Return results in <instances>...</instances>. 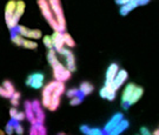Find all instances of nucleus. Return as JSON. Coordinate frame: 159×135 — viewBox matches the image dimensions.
Returning a JSON list of instances; mask_svg holds the SVG:
<instances>
[{"mask_svg": "<svg viewBox=\"0 0 159 135\" xmlns=\"http://www.w3.org/2000/svg\"><path fill=\"white\" fill-rule=\"evenodd\" d=\"M58 54H60V55L63 56L64 59H65V65H66V67L73 73L77 71V65H75V56H74L73 52L71 51V48H68V47H64L61 51L59 52Z\"/></svg>", "mask_w": 159, "mask_h": 135, "instance_id": "8", "label": "nucleus"}, {"mask_svg": "<svg viewBox=\"0 0 159 135\" xmlns=\"http://www.w3.org/2000/svg\"><path fill=\"white\" fill-rule=\"evenodd\" d=\"M41 40H43V44L47 50H53V41H52L51 35H44Z\"/></svg>", "mask_w": 159, "mask_h": 135, "instance_id": "29", "label": "nucleus"}, {"mask_svg": "<svg viewBox=\"0 0 159 135\" xmlns=\"http://www.w3.org/2000/svg\"><path fill=\"white\" fill-rule=\"evenodd\" d=\"M79 90L81 92V94H84L85 96H89L94 90V86L91 82H89V81H84V82L80 84Z\"/></svg>", "mask_w": 159, "mask_h": 135, "instance_id": "23", "label": "nucleus"}, {"mask_svg": "<svg viewBox=\"0 0 159 135\" xmlns=\"http://www.w3.org/2000/svg\"><path fill=\"white\" fill-rule=\"evenodd\" d=\"M78 94H80L79 88H70V89L66 90V96L68 99H72V98L77 96Z\"/></svg>", "mask_w": 159, "mask_h": 135, "instance_id": "32", "label": "nucleus"}, {"mask_svg": "<svg viewBox=\"0 0 159 135\" xmlns=\"http://www.w3.org/2000/svg\"><path fill=\"white\" fill-rule=\"evenodd\" d=\"M23 47L24 48H26V50H37V48H38V44H37V41H35V40L25 38Z\"/></svg>", "mask_w": 159, "mask_h": 135, "instance_id": "26", "label": "nucleus"}, {"mask_svg": "<svg viewBox=\"0 0 159 135\" xmlns=\"http://www.w3.org/2000/svg\"><path fill=\"white\" fill-rule=\"evenodd\" d=\"M25 119H26V114H25V112H19L17 114V116L13 119V120H16V121H19V122H23Z\"/></svg>", "mask_w": 159, "mask_h": 135, "instance_id": "33", "label": "nucleus"}, {"mask_svg": "<svg viewBox=\"0 0 159 135\" xmlns=\"http://www.w3.org/2000/svg\"><path fill=\"white\" fill-rule=\"evenodd\" d=\"M152 134H153V135H159V128H158V129L154 130V132L152 133Z\"/></svg>", "mask_w": 159, "mask_h": 135, "instance_id": "38", "label": "nucleus"}, {"mask_svg": "<svg viewBox=\"0 0 159 135\" xmlns=\"http://www.w3.org/2000/svg\"><path fill=\"white\" fill-rule=\"evenodd\" d=\"M99 96L107 101H113L117 96V90L112 87V85H105L99 90Z\"/></svg>", "mask_w": 159, "mask_h": 135, "instance_id": "11", "label": "nucleus"}, {"mask_svg": "<svg viewBox=\"0 0 159 135\" xmlns=\"http://www.w3.org/2000/svg\"><path fill=\"white\" fill-rule=\"evenodd\" d=\"M119 69H120L119 65H118L117 62H112V63L108 66L107 69H106V73H105V82H104V84L112 85L114 78H116V75L119 72Z\"/></svg>", "mask_w": 159, "mask_h": 135, "instance_id": "12", "label": "nucleus"}, {"mask_svg": "<svg viewBox=\"0 0 159 135\" xmlns=\"http://www.w3.org/2000/svg\"><path fill=\"white\" fill-rule=\"evenodd\" d=\"M46 58H47V61H48V63H50V66L52 68L54 80L61 81V82H66V81L71 79L72 72L66 67V65H64V63L59 61L58 53L56 52L54 48L53 50H48L47 54H46Z\"/></svg>", "mask_w": 159, "mask_h": 135, "instance_id": "2", "label": "nucleus"}, {"mask_svg": "<svg viewBox=\"0 0 159 135\" xmlns=\"http://www.w3.org/2000/svg\"><path fill=\"white\" fill-rule=\"evenodd\" d=\"M139 132H140V134L142 135H150L151 134V132H150V129H148V127H140Z\"/></svg>", "mask_w": 159, "mask_h": 135, "instance_id": "35", "label": "nucleus"}, {"mask_svg": "<svg viewBox=\"0 0 159 135\" xmlns=\"http://www.w3.org/2000/svg\"><path fill=\"white\" fill-rule=\"evenodd\" d=\"M25 10H26V4L24 0H17V8H16V12H14V15L12 18V20L10 21L8 25H6L7 28L11 31H14L16 28L19 26V21H20V18L23 17V14L25 13Z\"/></svg>", "mask_w": 159, "mask_h": 135, "instance_id": "5", "label": "nucleus"}, {"mask_svg": "<svg viewBox=\"0 0 159 135\" xmlns=\"http://www.w3.org/2000/svg\"><path fill=\"white\" fill-rule=\"evenodd\" d=\"M129 78V73H127V71L124 69V68H120L118 74L116 75V78H114L113 82H112V87H113L116 90H118L121 88V86L125 84L126 80Z\"/></svg>", "mask_w": 159, "mask_h": 135, "instance_id": "14", "label": "nucleus"}, {"mask_svg": "<svg viewBox=\"0 0 159 135\" xmlns=\"http://www.w3.org/2000/svg\"><path fill=\"white\" fill-rule=\"evenodd\" d=\"M24 40H25V38H24L21 34L18 33L16 29H14V31H11V41L16 46H18V47H23Z\"/></svg>", "mask_w": 159, "mask_h": 135, "instance_id": "24", "label": "nucleus"}, {"mask_svg": "<svg viewBox=\"0 0 159 135\" xmlns=\"http://www.w3.org/2000/svg\"><path fill=\"white\" fill-rule=\"evenodd\" d=\"M151 0H139V6H146Z\"/></svg>", "mask_w": 159, "mask_h": 135, "instance_id": "37", "label": "nucleus"}, {"mask_svg": "<svg viewBox=\"0 0 159 135\" xmlns=\"http://www.w3.org/2000/svg\"><path fill=\"white\" fill-rule=\"evenodd\" d=\"M20 99H21V94L19 93V92H16L13 95L11 96V99H10V102H11L12 106H14V107H18L19 106V103H20Z\"/></svg>", "mask_w": 159, "mask_h": 135, "instance_id": "28", "label": "nucleus"}, {"mask_svg": "<svg viewBox=\"0 0 159 135\" xmlns=\"http://www.w3.org/2000/svg\"><path fill=\"white\" fill-rule=\"evenodd\" d=\"M24 108H25V114H26V119L31 124H37V119H35V113L33 109V103L32 101H26L24 102Z\"/></svg>", "mask_w": 159, "mask_h": 135, "instance_id": "18", "label": "nucleus"}, {"mask_svg": "<svg viewBox=\"0 0 159 135\" xmlns=\"http://www.w3.org/2000/svg\"><path fill=\"white\" fill-rule=\"evenodd\" d=\"M129 127H130V122H129V120H126V119L124 118L119 124L114 127L113 130L108 135H119V134H121V133H124Z\"/></svg>", "mask_w": 159, "mask_h": 135, "instance_id": "21", "label": "nucleus"}, {"mask_svg": "<svg viewBox=\"0 0 159 135\" xmlns=\"http://www.w3.org/2000/svg\"><path fill=\"white\" fill-rule=\"evenodd\" d=\"M32 103H33V109H34V113H35L37 122H38V124H44L46 119L45 112H44V108L45 107H44L43 103L40 101H38V100H33Z\"/></svg>", "mask_w": 159, "mask_h": 135, "instance_id": "16", "label": "nucleus"}, {"mask_svg": "<svg viewBox=\"0 0 159 135\" xmlns=\"http://www.w3.org/2000/svg\"><path fill=\"white\" fill-rule=\"evenodd\" d=\"M37 5L39 7L41 15L44 17V19H45L46 21H47V24L50 25V27H51L53 31H60L59 24H58L57 19H56L53 12H52V8H51V6H50L48 0H37Z\"/></svg>", "mask_w": 159, "mask_h": 135, "instance_id": "3", "label": "nucleus"}, {"mask_svg": "<svg viewBox=\"0 0 159 135\" xmlns=\"http://www.w3.org/2000/svg\"><path fill=\"white\" fill-rule=\"evenodd\" d=\"M123 119H124V114H123V113H116L113 116H112V118L110 119L107 122H106L105 127L102 128L104 132H105V134H110V133L113 130L114 127L119 124Z\"/></svg>", "mask_w": 159, "mask_h": 135, "instance_id": "15", "label": "nucleus"}, {"mask_svg": "<svg viewBox=\"0 0 159 135\" xmlns=\"http://www.w3.org/2000/svg\"><path fill=\"white\" fill-rule=\"evenodd\" d=\"M64 44H65V46L68 47V48L75 47V41H74V39L72 38V35L70 33H67V32H64Z\"/></svg>", "mask_w": 159, "mask_h": 135, "instance_id": "25", "label": "nucleus"}, {"mask_svg": "<svg viewBox=\"0 0 159 135\" xmlns=\"http://www.w3.org/2000/svg\"><path fill=\"white\" fill-rule=\"evenodd\" d=\"M51 37L52 41H53V48L56 50L57 53H59L65 47V44H64V32H61V31H54L51 34Z\"/></svg>", "mask_w": 159, "mask_h": 135, "instance_id": "13", "label": "nucleus"}, {"mask_svg": "<svg viewBox=\"0 0 159 135\" xmlns=\"http://www.w3.org/2000/svg\"><path fill=\"white\" fill-rule=\"evenodd\" d=\"M5 132H6V134H8V135L16 133V130H14V120H12V119H11V121L6 124Z\"/></svg>", "mask_w": 159, "mask_h": 135, "instance_id": "30", "label": "nucleus"}, {"mask_svg": "<svg viewBox=\"0 0 159 135\" xmlns=\"http://www.w3.org/2000/svg\"><path fill=\"white\" fill-rule=\"evenodd\" d=\"M65 93V82L53 80L43 87L41 103L51 112H56L60 106L61 96Z\"/></svg>", "mask_w": 159, "mask_h": 135, "instance_id": "1", "label": "nucleus"}, {"mask_svg": "<svg viewBox=\"0 0 159 135\" xmlns=\"http://www.w3.org/2000/svg\"><path fill=\"white\" fill-rule=\"evenodd\" d=\"M12 120H13V119H12ZM14 130H16V134H18V135H23L24 132H25L23 124H20L19 121H16V120H14Z\"/></svg>", "mask_w": 159, "mask_h": 135, "instance_id": "31", "label": "nucleus"}, {"mask_svg": "<svg viewBox=\"0 0 159 135\" xmlns=\"http://www.w3.org/2000/svg\"><path fill=\"white\" fill-rule=\"evenodd\" d=\"M44 81H45V75L40 72H37V73H32L27 76V79L25 81V85L29 86L33 89H40L43 88L45 85H44Z\"/></svg>", "mask_w": 159, "mask_h": 135, "instance_id": "6", "label": "nucleus"}, {"mask_svg": "<svg viewBox=\"0 0 159 135\" xmlns=\"http://www.w3.org/2000/svg\"><path fill=\"white\" fill-rule=\"evenodd\" d=\"M84 99H85V95L81 94V92H80V94H78V95L72 98V99H70V105L71 106H79Z\"/></svg>", "mask_w": 159, "mask_h": 135, "instance_id": "27", "label": "nucleus"}, {"mask_svg": "<svg viewBox=\"0 0 159 135\" xmlns=\"http://www.w3.org/2000/svg\"><path fill=\"white\" fill-rule=\"evenodd\" d=\"M17 90L14 86L10 80H4L2 84L0 86V96L4 99H11V96L16 93Z\"/></svg>", "mask_w": 159, "mask_h": 135, "instance_id": "10", "label": "nucleus"}, {"mask_svg": "<svg viewBox=\"0 0 159 135\" xmlns=\"http://www.w3.org/2000/svg\"><path fill=\"white\" fill-rule=\"evenodd\" d=\"M48 2H50L52 12H53L54 17L57 19L58 24H59L60 31L61 32H66V19H65V14H64L61 1L60 0H48Z\"/></svg>", "mask_w": 159, "mask_h": 135, "instance_id": "4", "label": "nucleus"}, {"mask_svg": "<svg viewBox=\"0 0 159 135\" xmlns=\"http://www.w3.org/2000/svg\"><path fill=\"white\" fill-rule=\"evenodd\" d=\"M17 8V0H8L7 4L5 6V23L6 25H8L10 21L12 20V18L14 15V12Z\"/></svg>", "mask_w": 159, "mask_h": 135, "instance_id": "17", "label": "nucleus"}, {"mask_svg": "<svg viewBox=\"0 0 159 135\" xmlns=\"http://www.w3.org/2000/svg\"><path fill=\"white\" fill-rule=\"evenodd\" d=\"M19 34H21L24 38H27V39H32V40H39L43 39V32L40 29H32V28H27L26 26H23V25H19L17 28H16Z\"/></svg>", "mask_w": 159, "mask_h": 135, "instance_id": "7", "label": "nucleus"}, {"mask_svg": "<svg viewBox=\"0 0 159 135\" xmlns=\"http://www.w3.org/2000/svg\"><path fill=\"white\" fill-rule=\"evenodd\" d=\"M137 85L134 82H130V84H127L124 87V89H123V93H121V101H120V105H121V108L124 109V111H127V109H130V105H129V100H130L131 95H132V93H133V90L136 89Z\"/></svg>", "mask_w": 159, "mask_h": 135, "instance_id": "9", "label": "nucleus"}, {"mask_svg": "<svg viewBox=\"0 0 159 135\" xmlns=\"http://www.w3.org/2000/svg\"><path fill=\"white\" fill-rule=\"evenodd\" d=\"M79 129L83 134H85V135H104L105 134L104 129H102V128H98V127L92 128V127H89L87 124H83V126H80Z\"/></svg>", "mask_w": 159, "mask_h": 135, "instance_id": "20", "label": "nucleus"}, {"mask_svg": "<svg viewBox=\"0 0 159 135\" xmlns=\"http://www.w3.org/2000/svg\"><path fill=\"white\" fill-rule=\"evenodd\" d=\"M137 7H139V0H132L129 4H126L124 6H120L119 14L121 17H126L130 12H132Z\"/></svg>", "mask_w": 159, "mask_h": 135, "instance_id": "19", "label": "nucleus"}, {"mask_svg": "<svg viewBox=\"0 0 159 135\" xmlns=\"http://www.w3.org/2000/svg\"><path fill=\"white\" fill-rule=\"evenodd\" d=\"M19 113V111H18L17 107H14V106H12L11 108H10V116H11V119H14L16 116H17V114Z\"/></svg>", "mask_w": 159, "mask_h": 135, "instance_id": "34", "label": "nucleus"}, {"mask_svg": "<svg viewBox=\"0 0 159 135\" xmlns=\"http://www.w3.org/2000/svg\"><path fill=\"white\" fill-rule=\"evenodd\" d=\"M131 1H132V0H114V2L119 6H124V5H126V4L131 2Z\"/></svg>", "mask_w": 159, "mask_h": 135, "instance_id": "36", "label": "nucleus"}, {"mask_svg": "<svg viewBox=\"0 0 159 135\" xmlns=\"http://www.w3.org/2000/svg\"><path fill=\"white\" fill-rule=\"evenodd\" d=\"M143 95H144V88L140 87V86H137L136 89L133 90V93H132V95H131L130 100H129V105H130V106L136 105L137 102L143 98Z\"/></svg>", "mask_w": 159, "mask_h": 135, "instance_id": "22", "label": "nucleus"}]
</instances>
